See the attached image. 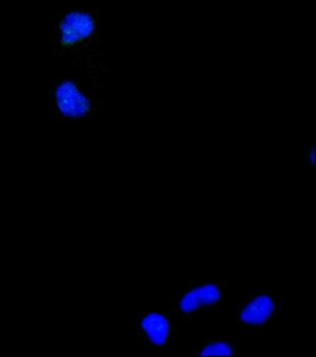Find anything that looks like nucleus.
Segmentation results:
<instances>
[{
    "label": "nucleus",
    "instance_id": "1",
    "mask_svg": "<svg viewBox=\"0 0 316 357\" xmlns=\"http://www.w3.org/2000/svg\"><path fill=\"white\" fill-rule=\"evenodd\" d=\"M47 31L52 55L83 73L95 90L100 89L103 39L97 16L81 7L65 10L50 22Z\"/></svg>",
    "mask_w": 316,
    "mask_h": 357
},
{
    "label": "nucleus",
    "instance_id": "2",
    "mask_svg": "<svg viewBox=\"0 0 316 357\" xmlns=\"http://www.w3.org/2000/svg\"><path fill=\"white\" fill-rule=\"evenodd\" d=\"M95 89L86 77L61 75L47 86V112L67 125L86 123L100 108Z\"/></svg>",
    "mask_w": 316,
    "mask_h": 357
},
{
    "label": "nucleus",
    "instance_id": "3",
    "mask_svg": "<svg viewBox=\"0 0 316 357\" xmlns=\"http://www.w3.org/2000/svg\"><path fill=\"white\" fill-rule=\"evenodd\" d=\"M227 298V283L220 278L197 280L172 295L171 310L183 320L219 312Z\"/></svg>",
    "mask_w": 316,
    "mask_h": 357
},
{
    "label": "nucleus",
    "instance_id": "4",
    "mask_svg": "<svg viewBox=\"0 0 316 357\" xmlns=\"http://www.w3.org/2000/svg\"><path fill=\"white\" fill-rule=\"evenodd\" d=\"M283 298L268 289L250 291L238 306V324L246 335H264L280 314Z\"/></svg>",
    "mask_w": 316,
    "mask_h": 357
},
{
    "label": "nucleus",
    "instance_id": "5",
    "mask_svg": "<svg viewBox=\"0 0 316 357\" xmlns=\"http://www.w3.org/2000/svg\"><path fill=\"white\" fill-rule=\"evenodd\" d=\"M138 341L148 347H168L172 342V316L167 312H142L137 314Z\"/></svg>",
    "mask_w": 316,
    "mask_h": 357
},
{
    "label": "nucleus",
    "instance_id": "6",
    "mask_svg": "<svg viewBox=\"0 0 316 357\" xmlns=\"http://www.w3.org/2000/svg\"><path fill=\"white\" fill-rule=\"evenodd\" d=\"M239 347L225 336L214 335L204 338L192 350L193 356H236Z\"/></svg>",
    "mask_w": 316,
    "mask_h": 357
},
{
    "label": "nucleus",
    "instance_id": "7",
    "mask_svg": "<svg viewBox=\"0 0 316 357\" xmlns=\"http://www.w3.org/2000/svg\"><path fill=\"white\" fill-rule=\"evenodd\" d=\"M307 162L308 164L311 165V167H315V148L313 147L311 150H310V153L307 154Z\"/></svg>",
    "mask_w": 316,
    "mask_h": 357
}]
</instances>
